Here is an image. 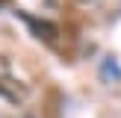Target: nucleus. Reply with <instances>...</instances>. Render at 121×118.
<instances>
[{"instance_id": "obj_1", "label": "nucleus", "mask_w": 121, "mask_h": 118, "mask_svg": "<svg viewBox=\"0 0 121 118\" xmlns=\"http://www.w3.org/2000/svg\"><path fill=\"white\" fill-rule=\"evenodd\" d=\"M0 97L12 100V103H18V100L27 97V86L15 80V74H12V65L6 62L3 56H0Z\"/></svg>"}, {"instance_id": "obj_2", "label": "nucleus", "mask_w": 121, "mask_h": 118, "mask_svg": "<svg viewBox=\"0 0 121 118\" xmlns=\"http://www.w3.org/2000/svg\"><path fill=\"white\" fill-rule=\"evenodd\" d=\"M18 18H21L24 24H27L30 30H33V35L35 38H41V41H47V44H56V38H59V27L56 24H50V21H41V18H33L30 12H18Z\"/></svg>"}, {"instance_id": "obj_3", "label": "nucleus", "mask_w": 121, "mask_h": 118, "mask_svg": "<svg viewBox=\"0 0 121 118\" xmlns=\"http://www.w3.org/2000/svg\"><path fill=\"white\" fill-rule=\"evenodd\" d=\"M0 6H9V0H0Z\"/></svg>"}, {"instance_id": "obj_4", "label": "nucleus", "mask_w": 121, "mask_h": 118, "mask_svg": "<svg viewBox=\"0 0 121 118\" xmlns=\"http://www.w3.org/2000/svg\"><path fill=\"white\" fill-rule=\"evenodd\" d=\"M77 3H92V0H77Z\"/></svg>"}]
</instances>
